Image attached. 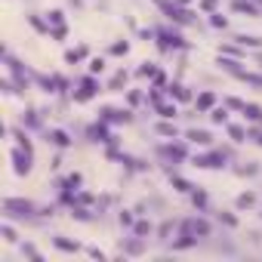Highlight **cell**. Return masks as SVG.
<instances>
[{"label":"cell","instance_id":"obj_9","mask_svg":"<svg viewBox=\"0 0 262 262\" xmlns=\"http://www.w3.org/2000/svg\"><path fill=\"white\" fill-rule=\"evenodd\" d=\"M46 136H49V142H52V145H59V148H68V145H71L68 133H62V130H49Z\"/></svg>","mask_w":262,"mask_h":262},{"label":"cell","instance_id":"obj_15","mask_svg":"<svg viewBox=\"0 0 262 262\" xmlns=\"http://www.w3.org/2000/svg\"><path fill=\"white\" fill-rule=\"evenodd\" d=\"M154 108H157V114H161L164 120H173V117H176V105H154Z\"/></svg>","mask_w":262,"mask_h":262},{"label":"cell","instance_id":"obj_30","mask_svg":"<svg viewBox=\"0 0 262 262\" xmlns=\"http://www.w3.org/2000/svg\"><path fill=\"white\" fill-rule=\"evenodd\" d=\"M86 253H90V256H96V259H105V253H102L99 247H90V250H86Z\"/></svg>","mask_w":262,"mask_h":262},{"label":"cell","instance_id":"obj_6","mask_svg":"<svg viewBox=\"0 0 262 262\" xmlns=\"http://www.w3.org/2000/svg\"><path fill=\"white\" fill-rule=\"evenodd\" d=\"M179 229V222L176 219H167V222H161V229H157L154 235H157V241H170V235Z\"/></svg>","mask_w":262,"mask_h":262},{"label":"cell","instance_id":"obj_20","mask_svg":"<svg viewBox=\"0 0 262 262\" xmlns=\"http://www.w3.org/2000/svg\"><path fill=\"white\" fill-rule=\"evenodd\" d=\"M210 25H213V28H225V25H229V19H225L222 12H210Z\"/></svg>","mask_w":262,"mask_h":262},{"label":"cell","instance_id":"obj_12","mask_svg":"<svg viewBox=\"0 0 262 262\" xmlns=\"http://www.w3.org/2000/svg\"><path fill=\"white\" fill-rule=\"evenodd\" d=\"M213 105H216V96L213 93H201L198 96V111H213Z\"/></svg>","mask_w":262,"mask_h":262},{"label":"cell","instance_id":"obj_31","mask_svg":"<svg viewBox=\"0 0 262 262\" xmlns=\"http://www.w3.org/2000/svg\"><path fill=\"white\" fill-rule=\"evenodd\" d=\"M173 3H179V6H188V3H191V0H173Z\"/></svg>","mask_w":262,"mask_h":262},{"label":"cell","instance_id":"obj_28","mask_svg":"<svg viewBox=\"0 0 262 262\" xmlns=\"http://www.w3.org/2000/svg\"><path fill=\"white\" fill-rule=\"evenodd\" d=\"M201 9L204 12H216V0H201Z\"/></svg>","mask_w":262,"mask_h":262},{"label":"cell","instance_id":"obj_25","mask_svg":"<svg viewBox=\"0 0 262 262\" xmlns=\"http://www.w3.org/2000/svg\"><path fill=\"white\" fill-rule=\"evenodd\" d=\"M105 71V59H93L90 62V74H102Z\"/></svg>","mask_w":262,"mask_h":262},{"label":"cell","instance_id":"obj_4","mask_svg":"<svg viewBox=\"0 0 262 262\" xmlns=\"http://www.w3.org/2000/svg\"><path fill=\"white\" fill-rule=\"evenodd\" d=\"M185 139H188L191 145H201V148H210V145H213V133H207V130H188Z\"/></svg>","mask_w":262,"mask_h":262},{"label":"cell","instance_id":"obj_26","mask_svg":"<svg viewBox=\"0 0 262 262\" xmlns=\"http://www.w3.org/2000/svg\"><path fill=\"white\" fill-rule=\"evenodd\" d=\"M120 225H127V229H130V225H133V210H120Z\"/></svg>","mask_w":262,"mask_h":262},{"label":"cell","instance_id":"obj_8","mask_svg":"<svg viewBox=\"0 0 262 262\" xmlns=\"http://www.w3.org/2000/svg\"><path fill=\"white\" fill-rule=\"evenodd\" d=\"M235 207H238V210H253V207H256V195H253V191H244V195H238Z\"/></svg>","mask_w":262,"mask_h":262},{"label":"cell","instance_id":"obj_1","mask_svg":"<svg viewBox=\"0 0 262 262\" xmlns=\"http://www.w3.org/2000/svg\"><path fill=\"white\" fill-rule=\"evenodd\" d=\"M12 161H15V173H19V176H28V173H31V151L25 148H15L12 151Z\"/></svg>","mask_w":262,"mask_h":262},{"label":"cell","instance_id":"obj_5","mask_svg":"<svg viewBox=\"0 0 262 262\" xmlns=\"http://www.w3.org/2000/svg\"><path fill=\"white\" fill-rule=\"evenodd\" d=\"M232 9H235V12H247V15H262V9H259L256 3H250V0H235Z\"/></svg>","mask_w":262,"mask_h":262},{"label":"cell","instance_id":"obj_22","mask_svg":"<svg viewBox=\"0 0 262 262\" xmlns=\"http://www.w3.org/2000/svg\"><path fill=\"white\" fill-rule=\"evenodd\" d=\"M154 130L161 133V136H170V139H176V127H173V124H157Z\"/></svg>","mask_w":262,"mask_h":262},{"label":"cell","instance_id":"obj_29","mask_svg":"<svg viewBox=\"0 0 262 262\" xmlns=\"http://www.w3.org/2000/svg\"><path fill=\"white\" fill-rule=\"evenodd\" d=\"M127 102H130V105H139V102H142V93H139V90H133V93L127 96Z\"/></svg>","mask_w":262,"mask_h":262},{"label":"cell","instance_id":"obj_11","mask_svg":"<svg viewBox=\"0 0 262 262\" xmlns=\"http://www.w3.org/2000/svg\"><path fill=\"white\" fill-rule=\"evenodd\" d=\"M241 46H253V49H262V37H256V34H238L235 37Z\"/></svg>","mask_w":262,"mask_h":262},{"label":"cell","instance_id":"obj_14","mask_svg":"<svg viewBox=\"0 0 262 262\" xmlns=\"http://www.w3.org/2000/svg\"><path fill=\"white\" fill-rule=\"evenodd\" d=\"M210 120H213V124H229V108H225V105L222 108H213L210 111Z\"/></svg>","mask_w":262,"mask_h":262},{"label":"cell","instance_id":"obj_19","mask_svg":"<svg viewBox=\"0 0 262 262\" xmlns=\"http://www.w3.org/2000/svg\"><path fill=\"white\" fill-rule=\"evenodd\" d=\"M46 22H49V25H65V12H62V9L46 12Z\"/></svg>","mask_w":262,"mask_h":262},{"label":"cell","instance_id":"obj_18","mask_svg":"<svg viewBox=\"0 0 262 262\" xmlns=\"http://www.w3.org/2000/svg\"><path fill=\"white\" fill-rule=\"evenodd\" d=\"M111 56H127V52H130V43L127 40H117V43H111Z\"/></svg>","mask_w":262,"mask_h":262},{"label":"cell","instance_id":"obj_21","mask_svg":"<svg viewBox=\"0 0 262 262\" xmlns=\"http://www.w3.org/2000/svg\"><path fill=\"white\" fill-rule=\"evenodd\" d=\"M136 74H139V77H154V74H157V68H154L151 62H142V68H139Z\"/></svg>","mask_w":262,"mask_h":262},{"label":"cell","instance_id":"obj_7","mask_svg":"<svg viewBox=\"0 0 262 262\" xmlns=\"http://www.w3.org/2000/svg\"><path fill=\"white\" fill-rule=\"evenodd\" d=\"M225 127H229L232 142H247V136H250V130H247V127H241V124H225Z\"/></svg>","mask_w":262,"mask_h":262},{"label":"cell","instance_id":"obj_24","mask_svg":"<svg viewBox=\"0 0 262 262\" xmlns=\"http://www.w3.org/2000/svg\"><path fill=\"white\" fill-rule=\"evenodd\" d=\"M120 83H127V71H117V74H114V80L108 83V90H117Z\"/></svg>","mask_w":262,"mask_h":262},{"label":"cell","instance_id":"obj_13","mask_svg":"<svg viewBox=\"0 0 262 262\" xmlns=\"http://www.w3.org/2000/svg\"><path fill=\"white\" fill-rule=\"evenodd\" d=\"M151 232H154V225H151V222H145V219L133 222V235H139V238H148Z\"/></svg>","mask_w":262,"mask_h":262},{"label":"cell","instance_id":"obj_17","mask_svg":"<svg viewBox=\"0 0 262 262\" xmlns=\"http://www.w3.org/2000/svg\"><path fill=\"white\" fill-rule=\"evenodd\" d=\"M52 244H56L59 250H65V253H77V250H80L77 244H71V241H65V238H56V241H52Z\"/></svg>","mask_w":262,"mask_h":262},{"label":"cell","instance_id":"obj_10","mask_svg":"<svg viewBox=\"0 0 262 262\" xmlns=\"http://www.w3.org/2000/svg\"><path fill=\"white\" fill-rule=\"evenodd\" d=\"M244 117H247L250 120V124H262V108H259V105H244Z\"/></svg>","mask_w":262,"mask_h":262},{"label":"cell","instance_id":"obj_23","mask_svg":"<svg viewBox=\"0 0 262 262\" xmlns=\"http://www.w3.org/2000/svg\"><path fill=\"white\" fill-rule=\"evenodd\" d=\"M259 167L256 164H247V167H238V176H256Z\"/></svg>","mask_w":262,"mask_h":262},{"label":"cell","instance_id":"obj_27","mask_svg":"<svg viewBox=\"0 0 262 262\" xmlns=\"http://www.w3.org/2000/svg\"><path fill=\"white\" fill-rule=\"evenodd\" d=\"M216 219H219V222H225V225H229V229H235V225H238V219H235L232 213H219Z\"/></svg>","mask_w":262,"mask_h":262},{"label":"cell","instance_id":"obj_2","mask_svg":"<svg viewBox=\"0 0 262 262\" xmlns=\"http://www.w3.org/2000/svg\"><path fill=\"white\" fill-rule=\"evenodd\" d=\"M145 241H148V238H139V235H136V238H130V241H120V250H124L127 256H142V253H145Z\"/></svg>","mask_w":262,"mask_h":262},{"label":"cell","instance_id":"obj_16","mask_svg":"<svg viewBox=\"0 0 262 262\" xmlns=\"http://www.w3.org/2000/svg\"><path fill=\"white\" fill-rule=\"evenodd\" d=\"M191 204H195L198 210H207V207H210V201H207L204 191H191Z\"/></svg>","mask_w":262,"mask_h":262},{"label":"cell","instance_id":"obj_3","mask_svg":"<svg viewBox=\"0 0 262 262\" xmlns=\"http://www.w3.org/2000/svg\"><path fill=\"white\" fill-rule=\"evenodd\" d=\"M96 93H99V83H96L93 77H86V80L80 83V90L74 93V102H90V99H93Z\"/></svg>","mask_w":262,"mask_h":262}]
</instances>
